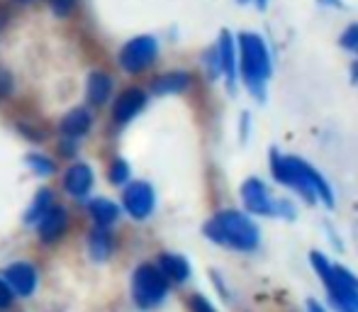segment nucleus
<instances>
[{
	"instance_id": "obj_1",
	"label": "nucleus",
	"mask_w": 358,
	"mask_h": 312,
	"mask_svg": "<svg viewBox=\"0 0 358 312\" xmlns=\"http://www.w3.org/2000/svg\"><path fill=\"white\" fill-rule=\"evenodd\" d=\"M271 171H273L275 180L287 185V188L297 190L307 203H324L327 208L334 205V190L327 183V178L307 161L297 159L292 154H280L278 149L271 152Z\"/></svg>"
},
{
	"instance_id": "obj_2",
	"label": "nucleus",
	"mask_w": 358,
	"mask_h": 312,
	"mask_svg": "<svg viewBox=\"0 0 358 312\" xmlns=\"http://www.w3.org/2000/svg\"><path fill=\"white\" fill-rule=\"evenodd\" d=\"M236 73L259 103L266 100L268 78L273 73V59L266 39L256 32H241L236 37Z\"/></svg>"
},
{
	"instance_id": "obj_3",
	"label": "nucleus",
	"mask_w": 358,
	"mask_h": 312,
	"mask_svg": "<svg viewBox=\"0 0 358 312\" xmlns=\"http://www.w3.org/2000/svg\"><path fill=\"white\" fill-rule=\"evenodd\" d=\"M203 232L215 244L241 251V254L256 251L261 244L259 225L249 215L239 213V210H222V213H217L210 222H205Z\"/></svg>"
},
{
	"instance_id": "obj_4",
	"label": "nucleus",
	"mask_w": 358,
	"mask_h": 312,
	"mask_svg": "<svg viewBox=\"0 0 358 312\" xmlns=\"http://www.w3.org/2000/svg\"><path fill=\"white\" fill-rule=\"evenodd\" d=\"M312 266L329 290V300L339 312H358V278L351 271L334 266L324 254L312 251Z\"/></svg>"
},
{
	"instance_id": "obj_5",
	"label": "nucleus",
	"mask_w": 358,
	"mask_h": 312,
	"mask_svg": "<svg viewBox=\"0 0 358 312\" xmlns=\"http://www.w3.org/2000/svg\"><path fill=\"white\" fill-rule=\"evenodd\" d=\"M241 203L246 213L264 215V218H295L297 210L287 198H275L261 178H249L241 185Z\"/></svg>"
},
{
	"instance_id": "obj_6",
	"label": "nucleus",
	"mask_w": 358,
	"mask_h": 312,
	"mask_svg": "<svg viewBox=\"0 0 358 312\" xmlns=\"http://www.w3.org/2000/svg\"><path fill=\"white\" fill-rule=\"evenodd\" d=\"M132 293L134 303L144 310H151L156 305H161L169 295V281L161 276V271L151 264H142L134 271L132 278Z\"/></svg>"
},
{
	"instance_id": "obj_7",
	"label": "nucleus",
	"mask_w": 358,
	"mask_h": 312,
	"mask_svg": "<svg viewBox=\"0 0 358 312\" xmlns=\"http://www.w3.org/2000/svg\"><path fill=\"white\" fill-rule=\"evenodd\" d=\"M159 57V42L151 34H139V37L129 39L117 54L120 66L127 73H142L144 69H149Z\"/></svg>"
},
{
	"instance_id": "obj_8",
	"label": "nucleus",
	"mask_w": 358,
	"mask_h": 312,
	"mask_svg": "<svg viewBox=\"0 0 358 312\" xmlns=\"http://www.w3.org/2000/svg\"><path fill=\"white\" fill-rule=\"evenodd\" d=\"M122 203H124V210L132 215L134 220H146L156 208V193L151 188V183L146 180H134L124 188V195H122Z\"/></svg>"
},
{
	"instance_id": "obj_9",
	"label": "nucleus",
	"mask_w": 358,
	"mask_h": 312,
	"mask_svg": "<svg viewBox=\"0 0 358 312\" xmlns=\"http://www.w3.org/2000/svg\"><path fill=\"white\" fill-rule=\"evenodd\" d=\"M217 64H220V73L227 80V88L229 93L236 90V39L231 37L229 29H222L220 32V42H217Z\"/></svg>"
},
{
	"instance_id": "obj_10",
	"label": "nucleus",
	"mask_w": 358,
	"mask_h": 312,
	"mask_svg": "<svg viewBox=\"0 0 358 312\" xmlns=\"http://www.w3.org/2000/svg\"><path fill=\"white\" fill-rule=\"evenodd\" d=\"M37 269L27 261H17L5 269V283L10 285L13 295H20V298H29L37 290Z\"/></svg>"
},
{
	"instance_id": "obj_11",
	"label": "nucleus",
	"mask_w": 358,
	"mask_h": 312,
	"mask_svg": "<svg viewBox=\"0 0 358 312\" xmlns=\"http://www.w3.org/2000/svg\"><path fill=\"white\" fill-rule=\"evenodd\" d=\"M146 93L142 88H127L120 93V98L115 100L113 118L117 125H127L129 120H134L139 115V110H144L146 105Z\"/></svg>"
},
{
	"instance_id": "obj_12",
	"label": "nucleus",
	"mask_w": 358,
	"mask_h": 312,
	"mask_svg": "<svg viewBox=\"0 0 358 312\" xmlns=\"http://www.w3.org/2000/svg\"><path fill=\"white\" fill-rule=\"evenodd\" d=\"M66 225H69V213L64 208H59V205H52L47 210V215L37 222L39 239L47 241V244L62 239V234L66 232Z\"/></svg>"
},
{
	"instance_id": "obj_13",
	"label": "nucleus",
	"mask_w": 358,
	"mask_h": 312,
	"mask_svg": "<svg viewBox=\"0 0 358 312\" xmlns=\"http://www.w3.org/2000/svg\"><path fill=\"white\" fill-rule=\"evenodd\" d=\"M64 188L71 198L83 200L93 188V169L88 164H73L64 176Z\"/></svg>"
},
{
	"instance_id": "obj_14",
	"label": "nucleus",
	"mask_w": 358,
	"mask_h": 312,
	"mask_svg": "<svg viewBox=\"0 0 358 312\" xmlns=\"http://www.w3.org/2000/svg\"><path fill=\"white\" fill-rule=\"evenodd\" d=\"M90 125H93V118H90L88 110H85V108H73L71 113L64 115L59 129H62V134L66 139H78V137H83V134L88 132Z\"/></svg>"
},
{
	"instance_id": "obj_15",
	"label": "nucleus",
	"mask_w": 358,
	"mask_h": 312,
	"mask_svg": "<svg viewBox=\"0 0 358 312\" xmlns=\"http://www.w3.org/2000/svg\"><path fill=\"white\" fill-rule=\"evenodd\" d=\"M156 269L166 281H173V283H185L190 278V264L180 254H161Z\"/></svg>"
},
{
	"instance_id": "obj_16",
	"label": "nucleus",
	"mask_w": 358,
	"mask_h": 312,
	"mask_svg": "<svg viewBox=\"0 0 358 312\" xmlns=\"http://www.w3.org/2000/svg\"><path fill=\"white\" fill-rule=\"evenodd\" d=\"M85 95H88L90 105H103L110 100L113 95V78L105 71H93L88 78V85H85Z\"/></svg>"
},
{
	"instance_id": "obj_17",
	"label": "nucleus",
	"mask_w": 358,
	"mask_h": 312,
	"mask_svg": "<svg viewBox=\"0 0 358 312\" xmlns=\"http://www.w3.org/2000/svg\"><path fill=\"white\" fill-rule=\"evenodd\" d=\"M190 85V73L185 71H171L164 73L151 83V93L154 95H171V93H183Z\"/></svg>"
},
{
	"instance_id": "obj_18",
	"label": "nucleus",
	"mask_w": 358,
	"mask_h": 312,
	"mask_svg": "<svg viewBox=\"0 0 358 312\" xmlns=\"http://www.w3.org/2000/svg\"><path fill=\"white\" fill-rule=\"evenodd\" d=\"M88 210H90V215H93V220H95V225L98 227H110V225L117 220V215H120V208L113 203V200H108V198H95L93 203L88 205Z\"/></svg>"
},
{
	"instance_id": "obj_19",
	"label": "nucleus",
	"mask_w": 358,
	"mask_h": 312,
	"mask_svg": "<svg viewBox=\"0 0 358 312\" xmlns=\"http://www.w3.org/2000/svg\"><path fill=\"white\" fill-rule=\"evenodd\" d=\"M88 249L93 254L95 261H105L110 254H113V236H110L108 229L98 227L93 234H90V241H88Z\"/></svg>"
},
{
	"instance_id": "obj_20",
	"label": "nucleus",
	"mask_w": 358,
	"mask_h": 312,
	"mask_svg": "<svg viewBox=\"0 0 358 312\" xmlns=\"http://www.w3.org/2000/svg\"><path fill=\"white\" fill-rule=\"evenodd\" d=\"M49 208H52V190L44 188V190H39L37 198H34V203L29 205V210H27V215H24V220H27L29 225H37L39 220H42L44 215H47Z\"/></svg>"
},
{
	"instance_id": "obj_21",
	"label": "nucleus",
	"mask_w": 358,
	"mask_h": 312,
	"mask_svg": "<svg viewBox=\"0 0 358 312\" xmlns=\"http://www.w3.org/2000/svg\"><path fill=\"white\" fill-rule=\"evenodd\" d=\"M27 164H29V169H32L34 173H39V176H52L54 171H57L54 161L47 159L44 154H29L27 156Z\"/></svg>"
},
{
	"instance_id": "obj_22",
	"label": "nucleus",
	"mask_w": 358,
	"mask_h": 312,
	"mask_svg": "<svg viewBox=\"0 0 358 312\" xmlns=\"http://www.w3.org/2000/svg\"><path fill=\"white\" fill-rule=\"evenodd\" d=\"M339 42H341V47H344V49H349V52L358 54V22L349 24V27L341 32Z\"/></svg>"
},
{
	"instance_id": "obj_23",
	"label": "nucleus",
	"mask_w": 358,
	"mask_h": 312,
	"mask_svg": "<svg viewBox=\"0 0 358 312\" xmlns=\"http://www.w3.org/2000/svg\"><path fill=\"white\" fill-rule=\"evenodd\" d=\"M110 180H113L115 185L127 183V180H129V166H127V161L117 159L113 166H110Z\"/></svg>"
},
{
	"instance_id": "obj_24",
	"label": "nucleus",
	"mask_w": 358,
	"mask_h": 312,
	"mask_svg": "<svg viewBox=\"0 0 358 312\" xmlns=\"http://www.w3.org/2000/svg\"><path fill=\"white\" fill-rule=\"evenodd\" d=\"M49 5H52V10L59 15V17H66V15L76 8V0H49Z\"/></svg>"
},
{
	"instance_id": "obj_25",
	"label": "nucleus",
	"mask_w": 358,
	"mask_h": 312,
	"mask_svg": "<svg viewBox=\"0 0 358 312\" xmlns=\"http://www.w3.org/2000/svg\"><path fill=\"white\" fill-rule=\"evenodd\" d=\"M190 310L193 312H217L203 295H193V298H190Z\"/></svg>"
},
{
	"instance_id": "obj_26",
	"label": "nucleus",
	"mask_w": 358,
	"mask_h": 312,
	"mask_svg": "<svg viewBox=\"0 0 358 312\" xmlns=\"http://www.w3.org/2000/svg\"><path fill=\"white\" fill-rule=\"evenodd\" d=\"M13 93V76L5 69H0V98H8Z\"/></svg>"
},
{
	"instance_id": "obj_27",
	"label": "nucleus",
	"mask_w": 358,
	"mask_h": 312,
	"mask_svg": "<svg viewBox=\"0 0 358 312\" xmlns=\"http://www.w3.org/2000/svg\"><path fill=\"white\" fill-rule=\"evenodd\" d=\"M13 290H10V285L5 283L3 278H0V310H5V308H10V303H13Z\"/></svg>"
},
{
	"instance_id": "obj_28",
	"label": "nucleus",
	"mask_w": 358,
	"mask_h": 312,
	"mask_svg": "<svg viewBox=\"0 0 358 312\" xmlns=\"http://www.w3.org/2000/svg\"><path fill=\"white\" fill-rule=\"evenodd\" d=\"M322 5H329V8H336V10H344V0H320Z\"/></svg>"
},
{
	"instance_id": "obj_29",
	"label": "nucleus",
	"mask_w": 358,
	"mask_h": 312,
	"mask_svg": "<svg viewBox=\"0 0 358 312\" xmlns=\"http://www.w3.org/2000/svg\"><path fill=\"white\" fill-rule=\"evenodd\" d=\"M307 305H310V312H324V308H322L320 303H315V300H310Z\"/></svg>"
},
{
	"instance_id": "obj_30",
	"label": "nucleus",
	"mask_w": 358,
	"mask_h": 312,
	"mask_svg": "<svg viewBox=\"0 0 358 312\" xmlns=\"http://www.w3.org/2000/svg\"><path fill=\"white\" fill-rule=\"evenodd\" d=\"M351 78H354L356 83H358V59L354 62V66H351Z\"/></svg>"
},
{
	"instance_id": "obj_31",
	"label": "nucleus",
	"mask_w": 358,
	"mask_h": 312,
	"mask_svg": "<svg viewBox=\"0 0 358 312\" xmlns=\"http://www.w3.org/2000/svg\"><path fill=\"white\" fill-rule=\"evenodd\" d=\"M256 5H259V10H266V5H268V0H256Z\"/></svg>"
},
{
	"instance_id": "obj_32",
	"label": "nucleus",
	"mask_w": 358,
	"mask_h": 312,
	"mask_svg": "<svg viewBox=\"0 0 358 312\" xmlns=\"http://www.w3.org/2000/svg\"><path fill=\"white\" fill-rule=\"evenodd\" d=\"M15 3H24V5H29V3H34V0H15Z\"/></svg>"
},
{
	"instance_id": "obj_33",
	"label": "nucleus",
	"mask_w": 358,
	"mask_h": 312,
	"mask_svg": "<svg viewBox=\"0 0 358 312\" xmlns=\"http://www.w3.org/2000/svg\"><path fill=\"white\" fill-rule=\"evenodd\" d=\"M239 3H249V0H239Z\"/></svg>"
}]
</instances>
